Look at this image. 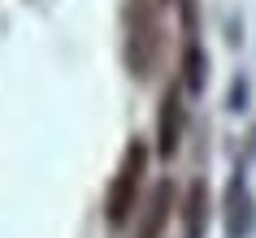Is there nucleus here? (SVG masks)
I'll return each mask as SVG.
<instances>
[{"label":"nucleus","instance_id":"2","mask_svg":"<svg viewBox=\"0 0 256 238\" xmlns=\"http://www.w3.org/2000/svg\"><path fill=\"white\" fill-rule=\"evenodd\" d=\"M156 61V22H152V9L144 0H135L130 9V43H126V65L135 78H144Z\"/></svg>","mask_w":256,"mask_h":238},{"label":"nucleus","instance_id":"1","mask_svg":"<svg viewBox=\"0 0 256 238\" xmlns=\"http://www.w3.org/2000/svg\"><path fill=\"white\" fill-rule=\"evenodd\" d=\"M144 169H148V147H144V139H130V147H126V156H122L118 173H113L108 199H104V217H108V225H126V221H130Z\"/></svg>","mask_w":256,"mask_h":238},{"label":"nucleus","instance_id":"6","mask_svg":"<svg viewBox=\"0 0 256 238\" xmlns=\"http://www.w3.org/2000/svg\"><path fill=\"white\" fill-rule=\"evenodd\" d=\"M182 74H187V91H200L204 87V52L191 43L187 56H182Z\"/></svg>","mask_w":256,"mask_h":238},{"label":"nucleus","instance_id":"4","mask_svg":"<svg viewBox=\"0 0 256 238\" xmlns=\"http://www.w3.org/2000/svg\"><path fill=\"white\" fill-rule=\"evenodd\" d=\"M204 221H208V186L191 182L187 186V204H182V234L204 238Z\"/></svg>","mask_w":256,"mask_h":238},{"label":"nucleus","instance_id":"3","mask_svg":"<svg viewBox=\"0 0 256 238\" xmlns=\"http://www.w3.org/2000/svg\"><path fill=\"white\" fill-rule=\"evenodd\" d=\"M178 139H182V100H178V87L161 95V117H156V152L165 160L178 152Z\"/></svg>","mask_w":256,"mask_h":238},{"label":"nucleus","instance_id":"5","mask_svg":"<svg viewBox=\"0 0 256 238\" xmlns=\"http://www.w3.org/2000/svg\"><path fill=\"white\" fill-rule=\"evenodd\" d=\"M170 204H174V186L161 182L156 191H152V199H148V217H144V225H139V238H161L165 221H170Z\"/></svg>","mask_w":256,"mask_h":238}]
</instances>
